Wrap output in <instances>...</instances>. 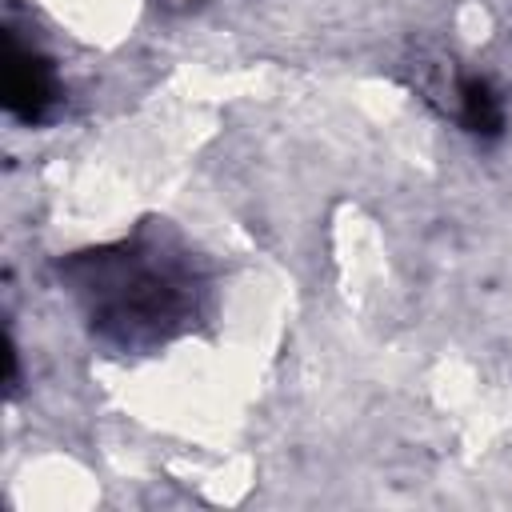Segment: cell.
Masks as SVG:
<instances>
[{
  "instance_id": "6da1fadb",
  "label": "cell",
  "mask_w": 512,
  "mask_h": 512,
  "mask_svg": "<svg viewBox=\"0 0 512 512\" xmlns=\"http://www.w3.org/2000/svg\"><path fill=\"white\" fill-rule=\"evenodd\" d=\"M80 276V292L88 300L92 328L116 336L120 344H140L164 336L188 308V276L180 264L160 260L156 248H104L68 264Z\"/></svg>"
},
{
  "instance_id": "7a4b0ae2",
  "label": "cell",
  "mask_w": 512,
  "mask_h": 512,
  "mask_svg": "<svg viewBox=\"0 0 512 512\" xmlns=\"http://www.w3.org/2000/svg\"><path fill=\"white\" fill-rule=\"evenodd\" d=\"M56 92L60 88H56L52 64L8 32L4 36V108L24 124H40L52 112Z\"/></svg>"
},
{
  "instance_id": "3957f363",
  "label": "cell",
  "mask_w": 512,
  "mask_h": 512,
  "mask_svg": "<svg viewBox=\"0 0 512 512\" xmlns=\"http://www.w3.org/2000/svg\"><path fill=\"white\" fill-rule=\"evenodd\" d=\"M456 100H460V124L476 136H500L504 128V108H500V96L492 92L488 80L480 76H464L456 84Z\"/></svg>"
}]
</instances>
